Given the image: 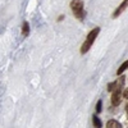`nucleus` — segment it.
Here are the masks:
<instances>
[{"label":"nucleus","instance_id":"obj_1","mask_svg":"<svg viewBox=\"0 0 128 128\" xmlns=\"http://www.w3.org/2000/svg\"><path fill=\"white\" fill-rule=\"evenodd\" d=\"M99 32H100V28H99V27H95L92 31L88 32L86 40H84V42H83L82 46H81V54H84V52H87V51L90 50V48L92 46V44L95 42V38L98 37Z\"/></svg>","mask_w":128,"mask_h":128},{"label":"nucleus","instance_id":"obj_2","mask_svg":"<svg viewBox=\"0 0 128 128\" xmlns=\"http://www.w3.org/2000/svg\"><path fill=\"white\" fill-rule=\"evenodd\" d=\"M70 9L77 19L83 20L84 18V10H83V2L82 0H72L70 2Z\"/></svg>","mask_w":128,"mask_h":128},{"label":"nucleus","instance_id":"obj_3","mask_svg":"<svg viewBox=\"0 0 128 128\" xmlns=\"http://www.w3.org/2000/svg\"><path fill=\"white\" fill-rule=\"evenodd\" d=\"M128 8V0H123V2H122V4L118 6V8H116L115 9V12L113 13V17L114 18H116V17H119L123 12H124V10Z\"/></svg>","mask_w":128,"mask_h":128},{"label":"nucleus","instance_id":"obj_4","mask_svg":"<svg viewBox=\"0 0 128 128\" xmlns=\"http://www.w3.org/2000/svg\"><path fill=\"white\" fill-rule=\"evenodd\" d=\"M122 99V91H113V96H112V104L113 105H119Z\"/></svg>","mask_w":128,"mask_h":128},{"label":"nucleus","instance_id":"obj_5","mask_svg":"<svg viewBox=\"0 0 128 128\" xmlns=\"http://www.w3.org/2000/svg\"><path fill=\"white\" fill-rule=\"evenodd\" d=\"M123 84H124V78H123V77H119L118 80L115 81L114 91H122V90H123Z\"/></svg>","mask_w":128,"mask_h":128},{"label":"nucleus","instance_id":"obj_6","mask_svg":"<svg viewBox=\"0 0 128 128\" xmlns=\"http://www.w3.org/2000/svg\"><path fill=\"white\" fill-rule=\"evenodd\" d=\"M106 128H122V124L118 122V120H109L108 123H106Z\"/></svg>","mask_w":128,"mask_h":128},{"label":"nucleus","instance_id":"obj_7","mask_svg":"<svg viewBox=\"0 0 128 128\" xmlns=\"http://www.w3.org/2000/svg\"><path fill=\"white\" fill-rule=\"evenodd\" d=\"M22 34H23V36H28V34H30L28 22H23V24H22Z\"/></svg>","mask_w":128,"mask_h":128},{"label":"nucleus","instance_id":"obj_8","mask_svg":"<svg viewBox=\"0 0 128 128\" xmlns=\"http://www.w3.org/2000/svg\"><path fill=\"white\" fill-rule=\"evenodd\" d=\"M126 69H128V60H127V62H124V63L122 64V66L119 67V69H118V72H116V73H118L119 76H120V74H122Z\"/></svg>","mask_w":128,"mask_h":128},{"label":"nucleus","instance_id":"obj_9","mask_svg":"<svg viewBox=\"0 0 128 128\" xmlns=\"http://www.w3.org/2000/svg\"><path fill=\"white\" fill-rule=\"evenodd\" d=\"M94 126L96 128H101V122H100V119L98 118V116H94Z\"/></svg>","mask_w":128,"mask_h":128},{"label":"nucleus","instance_id":"obj_10","mask_svg":"<svg viewBox=\"0 0 128 128\" xmlns=\"http://www.w3.org/2000/svg\"><path fill=\"white\" fill-rule=\"evenodd\" d=\"M101 106H102V101L99 100L98 104H96V113H100L101 112Z\"/></svg>","mask_w":128,"mask_h":128},{"label":"nucleus","instance_id":"obj_11","mask_svg":"<svg viewBox=\"0 0 128 128\" xmlns=\"http://www.w3.org/2000/svg\"><path fill=\"white\" fill-rule=\"evenodd\" d=\"M123 98H126V99H128V87L123 91Z\"/></svg>","mask_w":128,"mask_h":128},{"label":"nucleus","instance_id":"obj_12","mask_svg":"<svg viewBox=\"0 0 128 128\" xmlns=\"http://www.w3.org/2000/svg\"><path fill=\"white\" fill-rule=\"evenodd\" d=\"M126 112H127V114H128V104H127V106H126Z\"/></svg>","mask_w":128,"mask_h":128}]
</instances>
